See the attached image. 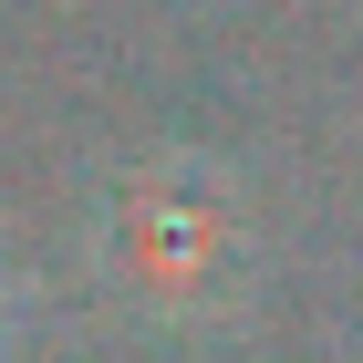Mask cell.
Here are the masks:
<instances>
[{
  "label": "cell",
  "mask_w": 363,
  "mask_h": 363,
  "mask_svg": "<svg viewBox=\"0 0 363 363\" xmlns=\"http://www.w3.org/2000/svg\"><path fill=\"white\" fill-rule=\"evenodd\" d=\"M11 333H21V291H11V270H0V363H11Z\"/></svg>",
  "instance_id": "cell-2"
},
{
  "label": "cell",
  "mask_w": 363,
  "mask_h": 363,
  "mask_svg": "<svg viewBox=\"0 0 363 363\" xmlns=\"http://www.w3.org/2000/svg\"><path fill=\"white\" fill-rule=\"evenodd\" d=\"M177 187H187V177H156L145 208L125 218V280L145 291V311L218 291V280H228V250H239V208H228L218 187H197V208H177Z\"/></svg>",
  "instance_id": "cell-1"
}]
</instances>
